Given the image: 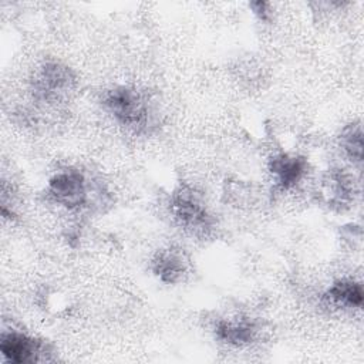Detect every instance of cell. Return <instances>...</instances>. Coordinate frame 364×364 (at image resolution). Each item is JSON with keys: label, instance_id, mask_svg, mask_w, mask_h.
Masks as SVG:
<instances>
[{"label": "cell", "instance_id": "10", "mask_svg": "<svg viewBox=\"0 0 364 364\" xmlns=\"http://www.w3.org/2000/svg\"><path fill=\"white\" fill-rule=\"evenodd\" d=\"M341 146L353 162L361 164L363 161V131L360 124H351L341 132Z\"/></svg>", "mask_w": 364, "mask_h": 364}, {"label": "cell", "instance_id": "9", "mask_svg": "<svg viewBox=\"0 0 364 364\" xmlns=\"http://www.w3.org/2000/svg\"><path fill=\"white\" fill-rule=\"evenodd\" d=\"M326 299L343 307H361L363 287L360 283L350 279L337 280L326 291Z\"/></svg>", "mask_w": 364, "mask_h": 364}, {"label": "cell", "instance_id": "3", "mask_svg": "<svg viewBox=\"0 0 364 364\" xmlns=\"http://www.w3.org/2000/svg\"><path fill=\"white\" fill-rule=\"evenodd\" d=\"M74 80L68 67L55 61L46 63L34 75L33 92L38 100L53 102L71 90Z\"/></svg>", "mask_w": 364, "mask_h": 364}, {"label": "cell", "instance_id": "6", "mask_svg": "<svg viewBox=\"0 0 364 364\" xmlns=\"http://www.w3.org/2000/svg\"><path fill=\"white\" fill-rule=\"evenodd\" d=\"M269 169L279 188L290 189L296 186L304 176L307 161L300 155L277 154L270 159Z\"/></svg>", "mask_w": 364, "mask_h": 364}, {"label": "cell", "instance_id": "7", "mask_svg": "<svg viewBox=\"0 0 364 364\" xmlns=\"http://www.w3.org/2000/svg\"><path fill=\"white\" fill-rule=\"evenodd\" d=\"M216 337L230 346L250 344L257 334V327L247 318H223L215 326Z\"/></svg>", "mask_w": 364, "mask_h": 364}, {"label": "cell", "instance_id": "4", "mask_svg": "<svg viewBox=\"0 0 364 364\" xmlns=\"http://www.w3.org/2000/svg\"><path fill=\"white\" fill-rule=\"evenodd\" d=\"M0 353L7 363H34L46 354V344L20 331H6L1 334Z\"/></svg>", "mask_w": 364, "mask_h": 364}, {"label": "cell", "instance_id": "11", "mask_svg": "<svg viewBox=\"0 0 364 364\" xmlns=\"http://www.w3.org/2000/svg\"><path fill=\"white\" fill-rule=\"evenodd\" d=\"M250 9L253 10V13L263 21H269L270 20V11H269V3H263V1H255L250 3Z\"/></svg>", "mask_w": 364, "mask_h": 364}, {"label": "cell", "instance_id": "1", "mask_svg": "<svg viewBox=\"0 0 364 364\" xmlns=\"http://www.w3.org/2000/svg\"><path fill=\"white\" fill-rule=\"evenodd\" d=\"M104 107L121 124L142 131L149 124V105L145 95L134 87L117 85L102 98Z\"/></svg>", "mask_w": 364, "mask_h": 364}, {"label": "cell", "instance_id": "2", "mask_svg": "<svg viewBox=\"0 0 364 364\" xmlns=\"http://www.w3.org/2000/svg\"><path fill=\"white\" fill-rule=\"evenodd\" d=\"M48 193L58 203L68 209H78L88 202V183L85 176L75 169H65L54 173L48 181Z\"/></svg>", "mask_w": 364, "mask_h": 364}, {"label": "cell", "instance_id": "5", "mask_svg": "<svg viewBox=\"0 0 364 364\" xmlns=\"http://www.w3.org/2000/svg\"><path fill=\"white\" fill-rule=\"evenodd\" d=\"M175 219L188 229L203 230L210 225V215L189 189H179L171 203Z\"/></svg>", "mask_w": 364, "mask_h": 364}, {"label": "cell", "instance_id": "8", "mask_svg": "<svg viewBox=\"0 0 364 364\" xmlns=\"http://www.w3.org/2000/svg\"><path fill=\"white\" fill-rule=\"evenodd\" d=\"M186 264L182 255L173 249H165L156 253L152 260L155 276L164 283H176L182 279Z\"/></svg>", "mask_w": 364, "mask_h": 364}]
</instances>
